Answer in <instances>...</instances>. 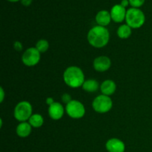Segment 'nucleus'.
<instances>
[{"label": "nucleus", "instance_id": "nucleus-1", "mask_svg": "<svg viewBox=\"0 0 152 152\" xmlns=\"http://www.w3.org/2000/svg\"><path fill=\"white\" fill-rule=\"evenodd\" d=\"M87 39L91 46L96 48H102L107 45L109 42L110 33L105 27L96 25L88 31Z\"/></svg>", "mask_w": 152, "mask_h": 152}, {"label": "nucleus", "instance_id": "nucleus-2", "mask_svg": "<svg viewBox=\"0 0 152 152\" xmlns=\"http://www.w3.org/2000/svg\"><path fill=\"white\" fill-rule=\"evenodd\" d=\"M63 80L67 86L73 88L82 87L86 81L83 70L77 66H70L67 68L64 71Z\"/></svg>", "mask_w": 152, "mask_h": 152}, {"label": "nucleus", "instance_id": "nucleus-3", "mask_svg": "<svg viewBox=\"0 0 152 152\" xmlns=\"http://www.w3.org/2000/svg\"><path fill=\"white\" fill-rule=\"evenodd\" d=\"M126 21V24L132 28H139L145 23V16L140 9L132 7L127 10Z\"/></svg>", "mask_w": 152, "mask_h": 152}, {"label": "nucleus", "instance_id": "nucleus-4", "mask_svg": "<svg viewBox=\"0 0 152 152\" xmlns=\"http://www.w3.org/2000/svg\"><path fill=\"white\" fill-rule=\"evenodd\" d=\"M32 114V105L28 101L19 102L15 107L14 112H13L15 119L20 123L27 122V120H29Z\"/></svg>", "mask_w": 152, "mask_h": 152}, {"label": "nucleus", "instance_id": "nucleus-5", "mask_svg": "<svg viewBox=\"0 0 152 152\" xmlns=\"http://www.w3.org/2000/svg\"><path fill=\"white\" fill-rule=\"evenodd\" d=\"M92 107L96 112L99 114H105L111 110L113 102L110 96L101 94L94 98L92 102Z\"/></svg>", "mask_w": 152, "mask_h": 152}, {"label": "nucleus", "instance_id": "nucleus-6", "mask_svg": "<svg viewBox=\"0 0 152 152\" xmlns=\"http://www.w3.org/2000/svg\"><path fill=\"white\" fill-rule=\"evenodd\" d=\"M65 111L70 117L73 119H80L86 114V108L81 102L72 99L65 106Z\"/></svg>", "mask_w": 152, "mask_h": 152}, {"label": "nucleus", "instance_id": "nucleus-7", "mask_svg": "<svg viewBox=\"0 0 152 152\" xmlns=\"http://www.w3.org/2000/svg\"><path fill=\"white\" fill-rule=\"evenodd\" d=\"M40 58L41 53L36 48H29L22 54V61L26 66L33 67L39 62Z\"/></svg>", "mask_w": 152, "mask_h": 152}, {"label": "nucleus", "instance_id": "nucleus-8", "mask_svg": "<svg viewBox=\"0 0 152 152\" xmlns=\"http://www.w3.org/2000/svg\"><path fill=\"white\" fill-rule=\"evenodd\" d=\"M93 66L95 71L98 72H105L111 66V61L106 56H99L94 60Z\"/></svg>", "mask_w": 152, "mask_h": 152}, {"label": "nucleus", "instance_id": "nucleus-9", "mask_svg": "<svg viewBox=\"0 0 152 152\" xmlns=\"http://www.w3.org/2000/svg\"><path fill=\"white\" fill-rule=\"evenodd\" d=\"M126 13L127 10H126V7H123L121 4H115L113 6L110 12L111 19L117 23L123 22L126 19Z\"/></svg>", "mask_w": 152, "mask_h": 152}, {"label": "nucleus", "instance_id": "nucleus-10", "mask_svg": "<svg viewBox=\"0 0 152 152\" xmlns=\"http://www.w3.org/2000/svg\"><path fill=\"white\" fill-rule=\"evenodd\" d=\"M105 148L108 152H125L126 145L118 138H111L105 143Z\"/></svg>", "mask_w": 152, "mask_h": 152}, {"label": "nucleus", "instance_id": "nucleus-11", "mask_svg": "<svg viewBox=\"0 0 152 152\" xmlns=\"http://www.w3.org/2000/svg\"><path fill=\"white\" fill-rule=\"evenodd\" d=\"M65 114V108L61 103L54 102L48 107V114L53 120H59Z\"/></svg>", "mask_w": 152, "mask_h": 152}, {"label": "nucleus", "instance_id": "nucleus-12", "mask_svg": "<svg viewBox=\"0 0 152 152\" xmlns=\"http://www.w3.org/2000/svg\"><path fill=\"white\" fill-rule=\"evenodd\" d=\"M99 88L102 94L110 96L115 93L117 90V85L113 80H106L102 82Z\"/></svg>", "mask_w": 152, "mask_h": 152}, {"label": "nucleus", "instance_id": "nucleus-13", "mask_svg": "<svg viewBox=\"0 0 152 152\" xmlns=\"http://www.w3.org/2000/svg\"><path fill=\"white\" fill-rule=\"evenodd\" d=\"M96 22L98 24V25L102 27H105L107 25H108L111 22V13H109L107 10H100L97 13V14L96 15Z\"/></svg>", "mask_w": 152, "mask_h": 152}, {"label": "nucleus", "instance_id": "nucleus-14", "mask_svg": "<svg viewBox=\"0 0 152 152\" xmlns=\"http://www.w3.org/2000/svg\"><path fill=\"white\" fill-rule=\"evenodd\" d=\"M32 126L30 125L28 122H22L17 126L16 129V134L22 138L28 137L31 133Z\"/></svg>", "mask_w": 152, "mask_h": 152}, {"label": "nucleus", "instance_id": "nucleus-15", "mask_svg": "<svg viewBox=\"0 0 152 152\" xmlns=\"http://www.w3.org/2000/svg\"><path fill=\"white\" fill-rule=\"evenodd\" d=\"M82 88L86 92L93 93V92L96 91L99 89V88H100V86H99V83L96 80L90 79V80H87L84 82Z\"/></svg>", "mask_w": 152, "mask_h": 152}, {"label": "nucleus", "instance_id": "nucleus-16", "mask_svg": "<svg viewBox=\"0 0 152 152\" xmlns=\"http://www.w3.org/2000/svg\"><path fill=\"white\" fill-rule=\"evenodd\" d=\"M132 28L129 25H128L127 24H126V25H122L117 29V34L118 36V37H120V39H126L129 38L131 37V35H132Z\"/></svg>", "mask_w": 152, "mask_h": 152}, {"label": "nucleus", "instance_id": "nucleus-17", "mask_svg": "<svg viewBox=\"0 0 152 152\" xmlns=\"http://www.w3.org/2000/svg\"><path fill=\"white\" fill-rule=\"evenodd\" d=\"M28 123L33 128H40L44 124V118L39 114H34L30 117Z\"/></svg>", "mask_w": 152, "mask_h": 152}, {"label": "nucleus", "instance_id": "nucleus-18", "mask_svg": "<svg viewBox=\"0 0 152 152\" xmlns=\"http://www.w3.org/2000/svg\"><path fill=\"white\" fill-rule=\"evenodd\" d=\"M35 48L39 51L40 53H43L48 50L49 43L46 39H39L36 44Z\"/></svg>", "mask_w": 152, "mask_h": 152}, {"label": "nucleus", "instance_id": "nucleus-19", "mask_svg": "<svg viewBox=\"0 0 152 152\" xmlns=\"http://www.w3.org/2000/svg\"><path fill=\"white\" fill-rule=\"evenodd\" d=\"M129 1L132 7H136V8L141 7L145 2V0H129Z\"/></svg>", "mask_w": 152, "mask_h": 152}, {"label": "nucleus", "instance_id": "nucleus-20", "mask_svg": "<svg viewBox=\"0 0 152 152\" xmlns=\"http://www.w3.org/2000/svg\"><path fill=\"white\" fill-rule=\"evenodd\" d=\"M62 100L64 103H65L67 105V104L69 103L72 100V99H71V96L68 94H64L62 96Z\"/></svg>", "mask_w": 152, "mask_h": 152}, {"label": "nucleus", "instance_id": "nucleus-21", "mask_svg": "<svg viewBox=\"0 0 152 152\" xmlns=\"http://www.w3.org/2000/svg\"><path fill=\"white\" fill-rule=\"evenodd\" d=\"M13 48L16 51H21L23 49V46L22 44L19 41H16L13 43Z\"/></svg>", "mask_w": 152, "mask_h": 152}, {"label": "nucleus", "instance_id": "nucleus-22", "mask_svg": "<svg viewBox=\"0 0 152 152\" xmlns=\"http://www.w3.org/2000/svg\"><path fill=\"white\" fill-rule=\"evenodd\" d=\"M4 99V91L3 88H0V102H2Z\"/></svg>", "mask_w": 152, "mask_h": 152}, {"label": "nucleus", "instance_id": "nucleus-23", "mask_svg": "<svg viewBox=\"0 0 152 152\" xmlns=\"http://www.w3.org/2000/svg\"><path fill=\"white\" fill-rule=\"evenodd\" d=\"M21 3L24 6H29L32 3V0H21Z\"/></svg>", "mask_w": 152, "mask_h": 152}, {"label": "nucleus", "instance_id": "nucleus-24", "mask_svg": "<svg viewBox=\"0 0 152 152\" xmlns=\"http://www.w3.org/2000/svg\"><path fill=\"white\" fill-rule=\"evenodd\" d=\"M129 4H130V3H129V0H122L121 3H120V4H121V5L124 7H127Z\"/></svg>", "mask_w": 152, "mask_h": 152}, {"label": "nucleus", "instance_id": "nucleus-25", "mask_svg": "<svg viewBox=\"0 0 152 152\" xmlns=\"http://www.w3.org/2000/svg\"><path fill=\"white\" fill-rule=\"evenodd\" d=\"M53 102H54V100H53V99L52 97H48L47 99H46V103L48 105H52Z\"/></svg>", "mask_w": 152, "mask_h": 152}, {"label": "nucleus", "instance_id": "nucleus-26", "mask_svg": "<svg viewBox=\"0 0 152 152\" xmlns=\"http://www.w3.org/2000/svg\"><path fill=\"white\" fill-rule=\"evenodd\" d=\"M7 1H11V2H16V1H19V0H7ZM21 1V0H20Z\"/></svg>", "mask_w": 152, "mask_h": 152}]
</instances>
